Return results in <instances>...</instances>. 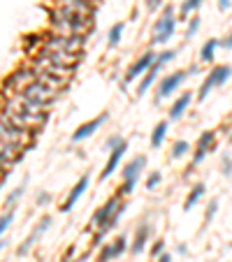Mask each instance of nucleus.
<instances>
[{
	"label": "nucleus",
	"mask_w": 232,
	"mask_h": 262,
	"mask_svg": "<svg viewBox=\"0 0 232 262\" xmlns=\"http://www.w3.org/2000/svg\"><path fill=\"white\" fill-rule=\"evenodd\" d=\"M205 193H207V186L205 183H195L193 188H190V193H188V197H186V202H183V209L186 211H190V209L195 207V204L205 197Z\"/></svg>",
	"instance_id": "nucleus-20"
},
{
	"label": "nucleus",
	"mask_w": 232,
	"mask_h": 262,
	"mask_svg": "<svg viewBox=\"0 0 232 262\" xmlns=\"http://www.w3.org/2000/svg\"><path fill=\"white\" fill-rule=\"evenodd\" d=\"M123 30H126V26H123V23H114V26L109 28V35H107V47H116V44L121 42Z\"/></svg>",
	"instance_id": "nucleus-24"
},
{
	"label": "nucleus",
	"mask_w": 232,
	"mask_h": 262,
	"mask_svg": "<svg viewBox=\"0 0 232 262\" xmlns=\"http://www.w3.org/2000/svg\"><path fill=\"white\" fill-rule=\"evenodd\" d=\"M158 262H172V255L170 253H163V255H158Z\"/></svg>",
	"instance_id": "nucleus-38"
},
{
	"label": "nucleus",
	"mask_w": 232,
	"mask_h": 262,
	"mask_svg": "<svg viewBox=\"0 0 232 262\" xmlns=\"http://www.w3.org/2000/svg\"><path fill=\"white\" fill-rule=\"evenodd\" d=\"M230 5H232V0H218V10H221V12L230 10Z\"/></svg>",
	"instance_id": "nucleus-37"
},
{
	"label": "nucleus",
	"mask_w": 232,
	"mask_h": 262,
	"mask_svg": "<svg viewBox=\"0 0 232 262\" xmlns=\"http://www.w3.org/2000/svg\"><path fill=\"white\" fill-rule=\"evenodd\" d=\"M86 35H61L49 30L42 35V49L40 51H65V54H84Z\"/></svg>",
	"instance_id": "nucleus-2"
},
{
	"label": "nucleus",
	"mask_w": 232,
	"mask_h": 262,
	"mask_svg": "<svg viewBox=\"0 0 232 262\" xmlns=\"http://www.w3.org/2000/svg\"><path fill=\"white\" fill-rule=\"evenodd\" d=\"M49 23H51V30L61 35H89L91 30H95V23L91 17L63 10V7H54L51 10Z\"/></svg>",
	"instance_id": "nucleus-1"
},
{
	"label": "nucleus",
	"mask_w": 232,
	"mask_h": 262,
	"mask_svg": "<svg viewBox=\"0 0 232 262\" xmlns=\"http://www.w3.org/2000/svg\"><path fill=\"white\" fill-rule=\"evenodd\" d=\"M221 172H223V176H232V158L230 156H223L221 158Z\"/></svg>",
	"instance_id": "nucleus-32"
},
{
	"label": "nucleus",
	"mask_w": 232,
	"mask_h": 262,
	"mask_svg": "<svg viewBox=\"0 0 232 262\" xmlns=\"http://www.w3.org/2000/svg\"><path fill=\"white\" fill-rule=\"evenodd\" d=\"M198 30H200V17H193V19H190V23H188V28H186V40L195 38Z\"/></svg>",
	"instance_id": "nucleus-31"
},
{
	"label": "nucleus",
	"mask_w": 232,
	"mask_h": 262,
	"mask_svg": "<svg viewBox=\"0 0 232 262\" xmlns=\"http://www.w3.org/2000/svg\"><path fill=\"white\" fill-rule=\"evenodd\" d=\"M126 246H128V239H126V237H116L111 244L102 246V251L98 253V262H111V260H116L119 255H123Z\"/></svg>",
	"instance_id": "nucleus-14"
},
{
	"label": "nucleus",
	"mask_w": 232,
	"mask_h": 262,
	"mask_svg": "<svg viewBox=\"0 0 232 262\" xmlns=\"http://www.w3.org/2000/svg\"><path fill=\"white\" fill-rule=\"evenodd\" d=\"M56 7H63V10L77 12V14H86V17H93V0H54Z\"/></svg>",
	"instance_id": "nucleus-15"
},
{
	"label": "nucleus",
	"mask_w": 232,
	"mask_h": 262,
	"mask_svg": "<svg viewBox=\"0 0 232 262\" xmlns=\"http://www.w3.org/2000/svg\"><path fill=\"white\" fill-rule=\"evenodd\" d=\"M93 3H95V0H93Z\"/></svg>",
	"instance_id": "nucleus-43"
},
{
	"label": "nucleus",
	"mask_w": 232,
	"mask_h": 262,
	"mask_svg": "<svg viewBox=\"0 0 232 262\" xmlns=\"http://www.w3.org/2000/svg\"><path fill=\"white\" fill-rule=\"evenodd\" d=\"M216 213H218V200H211V202L207 204V211H205V228L214 220Z\"/></svg>",
	"instance_id": "nucleus-27"
},
{
	"label": "nucleus",
	"mask_w": 232,
	"mask_h": 262,
	"mask_svg": "<svg viewBox=\"0 0 232 262\" xmlns=\"http://www.w3.org/2000/svg\"><path fill=\"white\" fill-rule=\"evenodd\" d=\"M177 21L179 19L174 17V7L167 5L163 10V17L156 21L153 33H151V42L153 44H167V40L174 38V30H177Z\"/></svg>",
	"instance_id": "nucleus-3"
},
{
	"label": "nucleus",
	"mask_w": 232,
	"mask_h": 262,
	"mask_svg": "<svg viewBox=\"0 0 232 262\" xmlns=\"http://www.w3.org/2000/svg\"><path fill=\"white\" fill-rule=\"evenodd\" d=\"M230 146H232V135H230Z\"/></svg>",
	"instance_id": "nucleus-42"
},
{
	"label": "nucleus",
	"mask_w": 232,
	"mask_h": 262,
	"mask_svg": "<svg viewBox=\"0 0 232 262\" xmlns=\"http://www.w3.org/2000/svg\"><path fill=\"white\" fill-rule=\"evenodd\" d=\"M167 130H170V123H167V121H161V123L153 128V132H151V148H161L163 146Z\"/></svg>",
	"instance_id": "nucleus-21"
},
{
	"label": "nucleus",
	"mask_w": 232,
	"mask_h": 262,
	"mask_svg": "<svg viewBox=\"0 0 232 262\" xmlns=\"http://www.w3.org/2000/svg\"><path fill=\"white\" fill-rule=\"evenodd\" d=\"M214 144H216V132L214 130H205L202 135H200L198 144H195V151H193V160H190V167H188V172L190 169H195L202 160H205V156L209 151H214Z\"/></svg>",
	"instance_id": "nucleus-8"
},
{
	"label": "nucleus",
	"mask_w": 232,
	"mask_h": 262,
	"mask_svg": "<svg viewBox=\"0 0 232 262\" xmlns=\"http://www.w3.org/2000/svg\"><path fill=\"white\" fill-rule=\"evenodd\" d=\"M119 207H121V195L109 197V200H107V202L102 204V207H100L98 211L93 213V218H91V228L100 230V228H102V225L107 223V220L111 218V216H114V211H116V209H119Z\"/></svg>",
	"instance_id": "nucleus-11"
},
{
	"label": "nucleus",
	"mask_w": 232,
	"mask_h": 262,
	"mask_svg": "<svg viewBox=\"0 0 232 262\" xmlns=\"http://www.w3.org/2000/svg\"><path fill=\"white\" fill-rule=\"evenodd\" d=\"M23 95H26V98H30V100H35V102H40L42 104V107H45V109H49L51 104L56 102V100H58V91H54V88H49V86H45V84L42 82H37V79H35L33 84H28L26 88H23L21 91Z\"/></svg>",
	"instance_id": "nucleus-5"
},
{
	"label": "nucleus",
	"mask_w": 232,
	"mask_h": 262,
	"mask_svg": "<svg viewBox=\"0 0 232 262\" xmlns=\"http://www.w3.org/2000/svg\"><path fill=\"white\" fill-rule=\"evenodd\" d=\"M161 181H163L161 172H151V174L146 176V191H153V188H158V186H161Z\"/></svg>",
	"instance_id": "nucleus-29"
},
{
	"label": "nucleus",
	"mask_w": 232,
	"mask_h": 262,
	"mask_svg": "<svg viewBox=\"0 0 232 262\" xmlns=\"http://www.w3.org/2000/svg\"><path fill=\"white\" fill-rule=\"evenodd\" d=\"M188 151H190V144H188L186 139H177V142L172 144V158H174V160H177V158H183Z\"/></svg>",
	"instance_id": "nucleus-26"
},
{
	"label": "nucleus",
	"mask_w": 232,
	"mask_h": 262,
	"mask_svg": "<svg viewBox=\"0 0 232 262\" xmlns=\"http://www.w3.org/2000/svg\"><path fill=\"white\" fill-rule=\"evenodd\" d=\"M5 244H7V241L3 239V237H0V251H3V248H5Z\"/></svg>",
	"instance_id": "nucleus-40"
},
{
	"label": "nucleus",
	"mask_w": 232,
	"mask_h": 262,
	"mask_svg": "<svg viewBox=\"0 0 232 262\" xmlns=\"http://www.w3.org/2000/svg\"><path fill=\"white\" fill-rule=\"evenodd\" d=\"M230 77H232V67L230 65H216L209 70V74L205 77V82H202V86H200L198 91V100L202 102V100L207 98V95L214 91V88H221L223 84L230 82Z\"/></svg>",
	"instance_id": "nucleus-4"
},
{
	"label": "nucleus",
	"mask_w": 232,
	"mask_h": 262,
	"mask_svg": "<svg viewBox=\"0 0 232 262\" xmlns=\"http://www.w3.org/2000/svg\"><path fill=\"white\" fill-rule=\"evenodd\" d=\"M149 235H151V225L149 223H139L137 230H135L133 246H130V253H133V255H139V253L146 248V244H149Z\"/></svg>",
	"instance_id": "nucleus-17"
},
{
	"label": "nucleus",
	"mask_w": 232,
	"mask_h": 262,
	"mask_svg": "<svg viewBox=\"0 0 232 262\" xmlns=\"http://www.w3.org/2000/svg\"><path fill=\"white\" fill-rule=\"evenodd\" d=\"M218 47H221V42H218V40H207L205 47L200 49V60H202V63H211Z\"/></svg>",
	"instance_id": "nucleus-22"
},
{
	"label": "nucleus",
	"mask_w": 232,
	"mask_h": 262,
	"mask_svg": "<svg viewBox=\"0 0 232 262\" xmlns=\"http://www.w3.org/2000/svg\"><path fill=\"white\" fill-rule=\"evenodd\" d=\"M126 148H128V144L123 142L121 146H116V148H111L109 151V158H107V165H105V169L100 172V181H105V179H109L111 174L116 172V167L121 165V158H123V153H126Z\"/></svg>",
	"instance_id": "nucleus-16"
},
{
	"label": "nucleus",
	"mask_w": 232,
	"mask_h": 262,
	"mask_svg": "<svg viewBox=\"0 0 232 262\" xmlns=\"http://www.w3.org/2000/svg\"><path fill=\"white\" fill-rule=\"evenodd\" d=\"M163 251H165V241H163V239H158L153 246H151V255H153V257L163 255Z\"/></svg>",
	"instance_id": "nucleus-34"
},
{
	"label": "nucleus",
	"mask_w": 232,
	"mask_h": 262,
	"mask_svg": "<svg viewBox=\"0 0 232 262\" xmlns=\"http://www.w3.org/2000/svg\"><path fill=\"white\" fill-rule=\"evenodd\" d=\"M177 56V51L174 49H167V51H163V54H158V58H156V63L149 67V70L144 72V77H142V82H139V86H137V95H144L146 91L151 88V84L156 82V77H158V72L163 70V65L165 63H170L172 58Z\"/></svg>",
	"instance_id": "nucleus-6"
},
{
	"label": "nucleus",
	"mask_w": 232,
	"mask_h": 262,
	"mask_svg": "<svg viewBox=\"0 0 232 262\" xmlns=\"http://www.w3.org/2000/svg\"><path fill=\"white\" fill-rule=\"evenodd\" d=\"M156 58H158V54H153V51H144L142 56H139L137 60H135L133 65L128 67V72H126V79H123V86H128V84L130 82H135V79H137V77H142L144 72L149 70L151 65H153L156 63Z\"/></svg>",
	"instance_id": "nucleus-9"
},
{
	"label": "nucleus",
	"mask_w": 232,
	"mask_h": 262,
	"mask_svg": "<svg viewBox=\"0 0 232 262\" xmlns=\"http://www.w3.org/2000/svg\"><path fill=\"white\" fill-rule=\"evenodd\" d=\"M190 102H193V93H188V91H186V93H181L177 100H174V104L170 107V119L172 121H179L188 111Z\"/></svg>",
	"instance_id": "nucleus-18"
},
{
	"label": "nucleus",
	"mask_w": 232,
	"mask_h": 262,
	"mask_svg": "<svg viewBox=\"0 0 232 262\" xmlns=\"http://www.w3.org/2000/svg\"><path fill=\"white\" fill-rule=\"evenodd\" d=\"M49 228H51V216H42V218H40V223L33 228V232L26 237V241H23V244L17 248V255H19V257H26L28 253H30V248L37 244V239L45 235Z\"/></svg>",
	"instance_id": "nucleus-10"
},
{
	"label": "nucleus",
	"mask_w": 232,
	"mask_h": 262,
	"mask_svg": "<svg viewBox=\"0 0 232 262\" xmlns=\"http://www.w3.org/2000/svg\"><path fill=\"white\" fill-rule=\"evenodd\" d=\"M163 7V0H146V10L149 12H156Z\"/></svg>",
	"instance_id": "nucleus-35"
},
{
	"label": "nucleus",
	"mask_w": 232,
	"mask_h": 262,
	"mask_svg": "<svg viewBox=\"0 0 232 262\" xmlns=\"http://www.w3.org/2000/svg\"><path fill=\"white\" fill-rule=\"evenodd\" d=\"M107 119H109V114H107V111H102V114L95 116L93 121H89V123H84V126H79L77 130H74V135H72V144H77V142H84V139H89V137L93 135V132L98 130V128L102 126V123H105Z\"/></svg>",
	"instance_id": "nucleus-13"
},
{
	"label": "nucleus",
	"mask_w": 232,
	"mask_h": 262,
	"mask_svg": "<svg viewBox=\"0 0 232 262\" xmlns=\"http://www.w3.org/2000/svg\"><path fill=\"white\" fill-rule=\"evenodd\" d=\"M51 197H49V193H40L37 195V207H45L47 202H49Z\"/></svg>",
	"instance_id": "nucleus-36"
},
{
	"label": "nucleus",
	"mask_w": 232,
	"mask_h": 262,
	"mask_svg": "<svg viewBox=\"0 0 232 262\" xmlns=\"http://www.w3.org/2000/svg\"><path fill=\"white\" fill-rule=\"evenodd\" d=\"M89 183H91V174H84L82 179H79L77 183H74V188L70 191V195L65 197V202H63V207H61L63 213H67V211H72V209H74V204H77L79 200H82L84 193L89 191Z\"/></svg>",
	"instance_id": "nucleus-12"
},
{
	"label": "nucleus",
	"mask_w": 232,
	"mask_h": 262,
	"mask_svg": "<svg viewBox=\"0 0 232 262\" xmlns=\"http://www.w3.org/2000/svg\"><path fill=\"white\" fill-rule=\"evenodd\" d=\"M223 47H225V49H232V33L227 35V40H225V42H223Z\"/></svg>",
	"instance_id": "nucleus-39"
},
{
	"label": "nucleus",
	"mask_w": 232,
	"mask_h": 262,
	"mask_svg": "<svg viewBox=\"0 0 232 262\" xmlns=\"http://www.w3.org/2000/svg\"><path fill=\"white\" fill-rule=\"evenodd\" d=\"M63 262H82V260H63Z\"/></svg>",
	"instance_id": "nucleus-41"
},
{
	"label": "nucleus",
	"mask_w": 232,
	"mask_h": 262,
	"mask_svg": "<svg viewBox=\"0 0 232 262\" xmlns=\"http://www.w3.org/2000/svg\"><path fill=\"white\" fill-rule=\"evenodd\" d=\"M202 3H205V0H183L181 7H179V19H183V21H186V17H190L195 10H200V7H202Z\"/></svg>",
	"instance_id": "nucleus-23"
},
{
	"label": "nucleus",
	"mask_w": 232,
	"mask_h": 262,
	"mask_svg": "<svg viewBox=\"0 0 232 262\" xmlns=\"http://www.w3.org/2000/svg\"><path fill=\"white\" fill-rule=\"evenodd\" d=\"M144 167H146V158H144V156L133 158L130 163L126 165V169H123V179H135L137 181V176L144 172Z\"/></svg>",
	"instance_id": "nucleus-19"
},
{
	"label": "nucleus",
	"mask_w": 232,
	"mask_h": 262,
	"mask_svg": "<svg viewBox=\"0 0 232 262\" xmlns=\"http://www.w3.org/2000/svg\"><path fill=\"white\" fill-rule=\"evenodd\" d=\"M12 220H14V209H7V211L0 216V237H3V232L10 228Z\"/></svg>",
	"instance_id": "nucleus-28"
},
{
	"label": "nucleus",
	"mask_w": 232,
	"mask_h": 262,
	"mask_svg": "<svg viewBox=\"0 0 232 262\" xmlns=\"http://www.w3.org/2000/svg\"><path fill=\"white\" fill-rule=\"evenodd\" d=\"M23 193H26V181H23L19 188H14V191L5 197V209H14V207H17V202L23 197Z\"/></svg>",
	"instance_id": "nucleus-25"
},
{
	"label": "nucleus",
	"mask_w": 232,
	"mask_h": 262,
	"mask_svg": "<svg viewBox=\"0 0 232 262\" xmlns=\"http://www.w3.org/2000/svg\"><path fill=\"white\" fill-rule=\"evenodd\" d=\"M123 142H126V139H123V137H119V135H111L109 137V139H107V144H105V146L107 148H109V151H111V148H116V146H121V144Z\"/></svg>",
	"instance_id": "nucleus-33"
},
{
	"label": "nucleus",
	"mask_w": 232,
	"mask_h": 262,
	"mask_svg": "<svg viewBox=\"0 0 232 262\" xmlns=\"http://www.w3.org/2000/svg\"><path fill=\"white\" fill-rule=\"evenodd\" d=\"M135 183H137V181H135V179H123V186L119 188V195H121V197L130 195V193L135 191Z\"/></svg>",
	"instance_id": "nucleus-30"
},
{
	"label": "nucleus",
	"mask_w": 232,
	"mask_h": 262,
	"mask_svg": "<svg viewBox=\"0 0 232 262\" xmlns=\"http://www.w3.org/2000/svg\"><path fill=\"white\" fill-rule=\"evenodd\" d=\"M186 77H190V74L183 72V70H177V72H172V74H167L165 79L158 84V91H156V104L163 102L165 98H170L174 91H179V86L186 82Z\"/></svg>",
	"instance_id": "nucleus-7"
}]
</instances>
